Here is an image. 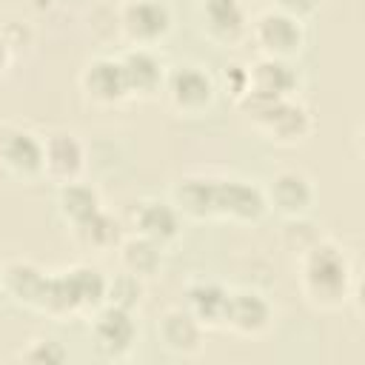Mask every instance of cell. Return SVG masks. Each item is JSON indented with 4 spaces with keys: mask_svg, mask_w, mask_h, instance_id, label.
<instances>
[{
    "mask_svg": "<svg viewBox=\"0 0 365 365\" xmlns=\"http://www.w3.org/2000/svg\"><path fill=\"white\" fill-rule=\"evenodd\" d=\"M157 336L165 351L177 356H197L202 351L205 325L188 308H168L157 322Z\"/></svg>",
    "mask_w": 365,
    "mask_h": 365,
    "instance_id": "obj_18",
    "label": "cell"
},
{
    "mask_svg": "<svg viewBox=\"0 0 365 365\" xmlns=\"http://www.w3.org/2000/svg\"><path fill=\"white\" fill-rule=\"evenodd\" d=\"M299 291L319 311H336L354 291L348 254L331 240H311L299 251Z\"/></svg>",
    "mask_w": 365,
    "mask_h": 365,
    "instance_id": "obj_1",
    "label": "cell"
},
{
    "mask_svg": "<svg viewBox=\"0 0 365 365\" xmlns=\"http://www.w3.org/2000/svg\"><path fill=\"white\" fill-rule=\"evenodd\" d=\"M299 88V74L291 60L279 57H257L248 66V91L254 97H294Z\"/></svg>",
    "mask_w": 365,
    "mask_h": 365,
    "instance_id": "obj_19",
    "label": "cell"
},
{
    "mask_svg": "<svg viewBox=\"0 0 365 365\" xmlns=\"http://www.w3.org/2000/svg\"><path fill=\"white\" fill-rule=\"evenodd\" d=\"M11 57H14V46L9 43L6 31L0 29V77L9 71V66H11Z\"/></svg>",
    "mask_w": 365,
    "mask_h": 365,
    "instance_id": "obj_29",
    "label": "cell"
},
{
    "mask_svg": "<svg viewBox=\"0 0 365 365\" xmlns=\"http://www.w3.org/2000/svg\"><path fill=\"white\" fill-rule=\"evenodd\" d=\"M120 66H123V77H125V86H128L131 97H151V94L163 91L165 66H163V57L154 48L131 46L120 54Z\"/></svg>",
    "mask_w": 365,
    "mask_h": 365,
    "instance_id": "obj_16",
    "label": "cell"
},
{
    "mask_svg": "<svg viewBox=\"0 0 365 365\" xmlns=\"http://www.w3.org/2000/svg\"><path fill=\"white\" fill-rule=\"evenodd\" d=\"M80 88L86 91V97L91 103L100 106H117L123 100H128V86L123 77V66L120 57H94L83 66L80 71Z\"/></svg>",
    "mask_w": 365,
    "mask_h": 365,
    "instance_id": "obj_15",
    "label": "cell"
},
{
    "mask_svg": "<svg viewBox=\"0 0 365 365\" xmlns=\"http://www.w3.org/2000/svg\"><path fill=\"white\" fill-rule=\"evenodd\" d=\"M100 208H103V200H100V191L91 182L71 180V182H63L60 191H57V211L68 222V228L80 225L83 220H88Z\"/></svg>",
    "mask_w": 365,
    "mask_h": 365,
    "instance_id": "obj_23",
    "label": "cell"
},
{
    "mask_svg": "<svg viewBox=\"0 0 365 365\" xmlns=\"http://www.w3.org/2000/svg\"><path fill=\"white\" fill-rule=\"evenodd\" d=\"M17 356L26 359V362H46V365H51V362H66V359H68L66 348H63L57 339H51V336H37V339H31Z\"/></svg>",
    "mask_w": 365,
    "mask_h": 365,
    "instance_id": "obj_26",
    "label": "cell"
},
{
    "mask_svg": "<svg viewBox=\"0 0 365 365\" xmlns=\"http://www.w3.org/2000/svg\"><path fill=\"white\" fill-rule=\"evenodd\" d=\"M177 211L191 220H208L214 217V177L202 174H188L174 185V200Z\"/></svg>",
    "mask_w": 365,
    "mask_h": 365,
    "instance_id": "obj_22",
    "label": "cell"
},
{
    "mask_svg": "<svg viewBox=\"0 0 365 365\" xmlns=\"http://www.w3.org/2000/svg\"><path fill=\"white\" fill-rule=\"evenodd\" d=\"M83 168H86V145L74 131L57 128L43 137V177L63 185L80 180Z\"/></svg>",
    "mask_w": 365,
    "mask_h": 365,
    "instance_id": "obj_12",
    "label": "cell"
},
{
    "mask_svg": "<svg viewBox=\"0 0 365 365\" xmlns=\"http://www.w3.org/2000/svg\"><path fill=\"white\" fill-rule=\"evenodd\" d=\"M248 34L257 43L262 57L294 60L305 48V23L288 11L265 9L248 23Z\"/></svg>",
    "mask_w": 365,
    "mask_h": 365,
    "instance_id": "obj_4",
    "label": "cell"
},
{
    "mask_svg": "<svg viewBox=\"0 0 365 365\" xmlns=\"http://www.w3.org/2000/svg\"><path fill=\"white\" fill-rule=\"evenodd\" d=\"M165 100L180 114H202L217 97V80L197 63H182L165 71Z\"/></svg>",
    "mask_w": 365,
    "mask_h": 365,
    "instance_id": "obj_6",
    "label": "cell"
},
{
    "mask_svg": "<svg viewBox=\"0 0 365 365\" xmlns=\"http://www.w3.org/2000/svg\"><path fill=\"white\" fill-rule=\"evenodd\" d=\"M0 291H3V265H0Z\"/></svg>",
    "mask_w": 365,
    "mask_h": 365,
    "instance_id": "obj_30",
    "label": "cell"
},
{
    "mask_svg": "<svg viewBox=\"0 0 365 365\" xmlns=\"http://www.w3.org/2000/svg\"><path fill=\"white\" fill-rule=\"evenodd\" d=\"M131 225H134V234L148 237V240H154L157 245L165 248L182 234V214L177 211V205L171 200L145 197V200L134 202Z\"/></svg>",
    "mask_w": 365,
    "mask_h": 365,
    "instance_id": "obj_14",
    "label": "cell"
},
{
    "mask_svg": "<svg viewBox=\"0 0 365 365\" xmlns=\"http://www.w3.org/2000/svg\"><path fill=\"white\" fill-rule=\"evenodd\" d=\"M268 211L265 191L242 177H214V217L234 222H257Z\"/></svg>",
    "mask_w": 365,
    "mask_h": 365,
    "instance_id": "obj_9",
    "label": "cell"
},
{
    "mask_svg": "<svg viewBox=\"0 0 365 365\" xmlns=\"http://www.w3.org/2000/svg\"><path fill=\"white\" fill-rule=\"evenodd\" d=\"M262 191H265L268 208H274L277 214H282L288 220L305 217L311 211L314 200H317L314 180L305 171H299V168H282V171H277Z\"/></svg>",
    "mask_w": 365,
    "mask_h": 365,
    "instance_id": "obj_10",
    "label": "cell"
},
{
    "mask_svg": "<svg viewBox=\"0 0 365 365\" xmlns=\"http://www.w3.org/2000/svg\"><path fill=\"white\" fill-rule=\"evenodd\" d=\"M74 240L80 248L86 251H97V254H108V251H117V245L123 242V222L108 214L106 208H100L97 214H91L88 220H83L80 225L71 228Z\"/></svg>",
    "mask_w": 365,
    "mask_h": 365,
    "instance_id": "obj_21",
    "label": "cell"
},
{
    "mask_svg": "<svg viewBox=\"0 0 365 365\" xmlns=\"http://www.w3.org/2000/svg\"><path fill=\"white\" fill-rule=\"evenodd\" d=\"M271 3H274V9L288 11V14L299 17V20H305L308 14H314L317 6H319V0H271Z\"/></svg>",
    "mask_w": 365,
    "mask_h": 365,
    "instance_id": "obj_28",
    "label": "cell"
},
{
    "mask_svg": "<svg viewBox=\"0 0 365 365\" xmlns=\"http://www.w3.org/2000/svg\"><path fill=\"white\" fill-rule=\"evenodd\" d=\"M222 86H225V91L240 103V100L245 97V91H248V66H242V63H228V66L222 68Z\"/></svg>",
    "mask_w": 365,
    "mask_h": 365,
    "instance_id": "obj_27",
    "label": "cell"
},
{
    "mask_svg": "<svg viewBox=\"0 0 365 365\" xmlns=\"http://www.w3.org/2000/svg\"><path fill=\"white\" fill-rule=\"evenodd\" d=\"M117 29L131 46L154 48L171 31V9L165 0H123L117 9Z\"/></svg>",
    "mask_w": 365,
    "mask_h": 365,
    "instance_id": "obj_5",
    "label": "cell"
},
{
    "mask_svg": "<svg viewBox=\"0 0 365 365\" xmlns=\"http://www.w3.org/2000/svg\"><path fill=\"white\" fill-rule=\"evenodd\" d=\"M46 285H48V271H43L31 259H11L9 265H3V294L29 311L40 314L46 299Z\"/></svg>",
    "mask_w": 365,
    "mask_h": 365,
    "instance_id": "obj_17",
    "label": "cell"
},
{
    "mask_svg": "<svg viewBox=\"0 0 365 365\" xmlns=\"http://www.w3.org/2000/svg\"><path fill=\"white\" fill-rule=\"evenodd\" d=\"M145 297V279L131 274V271H120L114 277L106 279V302L125 308V311H137L140 302Z\"/></svg>",
    "mask_w": 365,
    "mask_h": 365,
    "instance_id": "obj_25",
    "label": "cell"
},
{
    "mask_svg": "<svg viewBox=\"0 0 365 365\" xmlns=\"http://www.w3.org/2000/svg\"><path fill=\"white\" fill-rule=\"evenodd\" d=\"M0 168L14 180L43 177V137L26 125L0 128Z\"/></svg>",
    "mask_w": 365,
    "mask_h": 365,
    "instance_id": "obj_8",
    "label": "cell"
},
{
    "mask_svg": "<svg viewBox=\"0 0 365 365\" xmlns=\"http://www.w3.org/2000/svg\"><path fill=\"white\" fill-rule=\"evenodd\" d=\"M91 342L97 348L100 356L106 359H123L131 354L134 342H137V319L134 311L117 308L103 302L94 314H91Z\"/></svg>",
    "mask_w": 365,
    "mask_h": 365,
    "instance_id": "obj_7",
    "label": "cell"
},
{
    "mask_svg": "<svg viewBox=\"0 0 365 365\" xmlns=\"http://www.w3.org/2000/svg\"><path fill=\"white\" fill-rule=\"evenodd\" d=\"M202 31L217 46H237L248 34V14L242 0H197Z\"/></svg>",
    "mask_w": 365,
    "mask_h": 365,
    "instance_id": "obj_13",
    "label": "cell"
},
{
    "mask_svg": "<svg viewBox=\"0 0 365 365\" xmlns=\"http://www.w3.org/2000/svg\"><path fill=\"white\" fill-rule=\"evenodd\" d=\"M117 257H120L123 271H131V274L148 279L163 265V245H157L148 237L134 234V237H123V242L117 245Z\"/></svg>",
    "mask_w": 365,
    "mask_h": 365,
    "instance_id": "obj_24",
    "label": "cell"
},
{
    "mask_svg": "<svg viewBox=\"0 0 365 365\" xmlns=\"http://www.w3.org/2000/svg\"><path fill=\"white\" fill-rule=\"evenodd\" d=\"M240 108L245 111V117L251 120V125L279 143V145H297L302 143L311 128H314V117L308 111L305 103L294 97H254V94H245L240 100Z\"/></svg>",
    "mask_w": 365,
    "mask_h": 365,
    "instance_id": "obj_3",
    "label": "cell"
},
{
    "mask_svg": "<svg viewBox=\"0 0 365 365\" xmlns=\"http://www.w3.org/2000/svg\"><path fill=\"white\" fill-rule=\"evenodd\" d=\"M274 322V308L265 294L257 288H234L228 291L222 328L240 334V336H262Z\"/></svg>",
    "mask_w": 365,
    "mask_h": 365,
    "instance_id": "obj_11",
    "label": "cell"
},
{
    "mask_svg": "<svg viewBox=\"0 0 365 365\" xmlns=\"http://www.w3.org/2000/svg\"><path fill=\"white\" fill-rule=\"evenodd\" d=\"M106 274L97 265L77 262L66 271L48 274L46 299L40 314L51 319H68V317H86L94 314L106 302Z\"/></svg>",
    "mask_w": 365,
    "mask_h": 365,
    "instance_id": "obj_2",
    "label": "cell"
},
{
    "mask_svg": "<svg viewBox=\"0 0 365 365\" xmlns=\"http://www.w3.org/2000/svg\"><path fill=\"white\" fill-rule=\"evenodd\" d=\"M225 302H228V288L217 279H191L185 288V308L205 325V328H217L222 325V314H225Z\"/></svg>",
    "mask_w": 365,
    "mask_h": 365,
    "instance_id": "obj_20",
    "label": "cell"
}]
</instances>
